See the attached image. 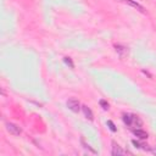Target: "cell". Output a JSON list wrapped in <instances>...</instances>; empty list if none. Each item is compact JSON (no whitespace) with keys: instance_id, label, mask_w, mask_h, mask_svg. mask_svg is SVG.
<instances>
[{"instance_id":"obj_13","label":"cell","mask_w":156,"mask_h":156,"mask_svg":"<svg viewBox=\"0 0 156 156\" xmlns=\"http://www.w3.org/2000/svg\"><path fill=\"white\" fill-rule=\"evenodd\" d=\"M132 143H133V145H134L135 148H141V146H145V145H143V144H140L139 141H137V140H133Z\"/></svg>"},{"instance_id":"obj_4","label":"cell","mask_w":156,"mask_h":156,"mask_svg":"<svg viewBox=\"0 0 156 156\" xmlns=\"http://www.w3.org/2000/svg\"><path fill=\"white\" fill-rule=\"evenodd\" d=\"M115 49H116V52L120 55L121 59H123L127 55V54H128V49L126 48V46H123V45L117 44V45H115Z\"/></svg>"},{"instance_id":"obj_11","label":"cell","mask_w":156,"mask_h":156,"mask_svg":"<svg viewBox=\"0 0 156 156\" xmlns=\"http://www.w3.org/2000/svg\"><path fill=\"white\" fill-rule=\"evenodd\" d=\"M100 106L104 108V110H108V103L107 101H105V100H100Z\"/></svg>"},{"instance_id":"obj_10","label":"cell","mask_w":156,"mask_h":156,"mask_svg":"<svg viewBox=\"0 0 156 156\" xmlns=\"http://www.w3.org/2000/svg\"><path fill=\"white\" fill-rule=\"evenodd\" d=\"M107 126H108V128H110L112 132H116V131H117V128H116V126L113 125L112 121H107Z\"/></svg>"},{"instance_id":"obj_6","label":"cell","mask_w":156,"mask_h":156,"mask_svg":"<svg viewBox=\"0 0 156 156\" xmlns=\"http://www.w3.org/2000/svg\"><path fill=\"white\" fill-rule=\"evenodd\" d=\"M82 110H83V113H84V116L89 120V121H93L94 120V116H93V112L89 107H88L87 105H83L82 106Z\"/></svg>"},{"instance_id":"obj_1","label":"cell","mask_w":156,"mask_h":156,"mask_svg":"<svg viewBox=\"0 0 156 156\" xmlns=\"http://www.w3.org/2000/svg\"><path fill=\"white\" fill-rule=\"evenodd\" d=\"M66 105H67V107H69L72 112H78L79 108H80L79 101H78L77 99H74V98H72V99H70V100H67V104H66Z\"/></svg>"},{"instance_id":"obj_7","label":"cell","mask_w":156,"mask_h":156,"mask_svg":"<svg viewBox=\"0 0 156 156\" xmlns=\"http://www.w3.org/2000/svg\"><path fill=\"white\" fill-rule=\"evenodd\" d=\"M133 133H134L135 137L139 138V139H146L148 138V133L143 129H134Z\"/></svg>"},{"instance_id":"obj_3","label":"cell","mask_w":156,"mask_h":156,"mask_svg":"<svg viewBox=\"0 0 156 156\" xmlns=\"http://www.w3.org/2000/svg\"><path fill=\"white\" fill-rule=\"evenodd\" d=\"M111 154L113 156H120V155H125L126 151L123 149H121V146L118 144H116L115 141H112V149H111Z\"/></svg>"},{"instance_id":"obj_8","label":"cell","mask_w":156,"mask_h":156,"mask_svg":"<svg viewBox=\"0 0 156 156\" xmlns=\"http://www.w3.org/2000/svg\"><path fill=\"white\" fill-rule=\"evenodd\" d=\"M131 126H133V127H140L141 126V120L139 118V117H137V116H133L132 117V125Z\"/></svg>"},{"instance_id":"obj_2","label":"cell","mask_w":156,"mask_h":156,"mask_svg":"<svg viewBox=\"0 0 156 156\" xmlns=\"http://www.w3.org/2000/svg\"><path fill=\"white\" fill-rule=\"evenodd\" d=\"M6 131L12 135H20L21 134V128L13 123H6Z\"/></svg>"},{"instance_id":"obj_9","label":"cell","mask_w":156,"mask_h":156,"mask_svg":"<svg viewBox=\"0 0 156 156\" xmlns=\"http://www.w3.org/2000/svg\"><path fill=\"white\" fill-rule=\"evenodd\" d=\"M132 115H123V122L127 126H131L132 125Z\"/></svg>"},{"instance_id":"obj_5","label":"cell","mask_w":156,"mask_h":156,"mask_svg":"<svg viewBox=\"0 0 156 156\" xmlns=\"http://www.w3.org/2000/svg\"><path fill=\"white\" fill-rule=\"evenodd\" d=\"M123 3H126V4H128V5H131L132 8H134V9H137L138 11H140V12H145V9L141 6L140 4H138V3H135V1H133V0H123Z\"/></svg>"},{"instance_id":"obj_12","label":"cell","mask_w":156,"mask_h":156,"mask_svg":"<svg viewBox=\"0 0 156 156\" xmlns=\"http://www.w3.org/2000/svg\"><path fill=\"white\" fill-rule=\"evenodd\" d=\"M64 61L66 62V65H69V66L71 67V69H73V62H72V60H71L70 57H65Z\"/></svg>"},{"instance_id":"obj_14","label":"cell","mask_w":156,"mask_h":156,"mask_svg":"<svg viewBox=\"0 0 156 156\" xmlns=\"http://www.w3.org/2000/svg\"><path fill=\"white\" fill-rule=\"evenodd\" d=\"M151 153H153L154 155H156V148H153V149H151Z\"/></svg>"}]
</instances>
